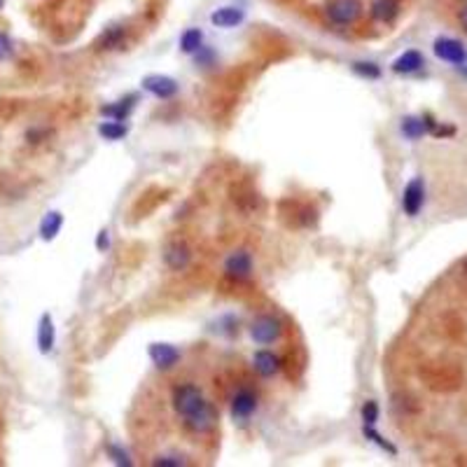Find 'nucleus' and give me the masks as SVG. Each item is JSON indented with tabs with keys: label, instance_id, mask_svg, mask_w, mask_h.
Returning a JSON list of instances; mask_svg holds the SVG:
<instances>
[{
	"label": "nucleus",
	"instance_id": "obj_24",
	"mask_svg": "<svg viewBox=\"0 0 467 467\" xmlns=\"http://www.w3.org/2000/svg\"><path fill=\"white\" fill-rule=\"evenodd\" d=\"M362 421H365V425H374L378 421V404H376L374 400L365 402V406H362Z\"/></svg>",
	"mask_w": 467,
	"mask_h": 467
},
{
	"label": "nucleus",
	"instance_id": "obj_19",
	"mask_svg": "<svg viewBox=\"0 0 467 467\" xmlns=\"http://www.w3.org/2000/svg\"><path fill=\"white\" fill-rule=\"evenodd\" d=\"M133 100H135V96H129L124 100H117L115 105H103V115H108V117H112V120H117V122H124L129 117V112H131V108H133Z\"/></svg>",
	"mask_w": 467,
	"mask_h": 467
},
{
	"label": "nucleus",
	"instance_id": "obj_28",
	"mask_svg": "<svg viewBox=\"0 0 467 467\" xmlns=\"http://www.w3.org/2000/svg\"><path fill=\"white\" fill-rule=\"evenodd\" d=\"M458 19H460V26H463V31L467 33V5H465V8H463V10H460Z\"/></svg>",
	"mask_w": 467,
	"mask_h": 467
},
{
	"label": "nucleus",
	"instance_id": "obj_12",
	"mask_svg": "<svg viewBox=\"0 0 467 467\" xmlns=\"http://www.w3.org/2000/svg\"><path fill=\"white\" fill-rule=\"evenodd\" d=\"M252 367H255L259 376L271 378L281 371V358L274 356L271 351H257L255 356H252Z\"/></svg>",
	"mask_w": 467,
	"mask_h": 467
},
{
	"label": "nucleus",
	"instance_id": "obj_21",
	"mask_svg": "<svg viewBox=\"0 0 467 467\" xmlns=\"http://www.w3.org/2000/svg\"><path fill=\"white\" fill-rule=\"evenodd\" d=\"M127 124H122V122H117V120H112V122H105V124H100L98 127V133L103 135L105 140H120L127 135Z\"/></svg>",
	"mask_w": 467,
	"mask_h": 467
},
{
	"label": "nucleus",
	"instance_id": "obj_27",
	"mask_svg": "<svg viewBox=\"0 0 467 467\" xmlns=\"http://www.w3.org/2000/svg\"><path fill=\"white\" fill-rule=\"evenodd\" d=\"M98 250H105V248L110 246V236H108V229H103V232L98 234V241H96Z\"/></svg>",
	"mask_w": 467,
	"mask_h": 467
},
{
	"label": "nucleus",
	"instance_id": "obj_6",
	"mask_svg": "<svg viewBox=\"0 0 467 467\" xmlns=\"http://www.w3.org/2000/svg\"><path fill=\"white\" fill-rule=\"evenodd\" d=\"M423 204H425V182L423 178H413L404 187V194H402V208H404L409 217H416L423 210Z\"/></svg>",
	"mask_w": 467,
	"mask_h": 467
},
{
	"label": "nucleus",
	"instance_id": "obj_30",
	"mask_svg": "<svg viewBox=\"0 0 467 467\" xmlns=\"http://www.w3.org/2000/svg\"><path fill=\"white\" fill-rule=\"evenodd\" d=\"M463 267H465V274H467V259H465V264H463Z\"/></svg>",
	"mask_w": 467,
	"mask_h": 467
},
{
	"label": "nucleus",
	"instance_id": "obj_5",
	"mask_svg": "<svg viewBox=\"0 0 467 467\" xmlns=\"http://www.w3.org/2000/svg\"><path fill=\"white\" fill-rule=\"evenodd\" d=\"M224 276L232 281H248L252 276V255L248 250H234L224 259Z\"/></svg>",
	"mask_w": 467,
	"mask_h": 467
},
{
	"label": "nucleus",
	"instance_id": "obj_8",
	"mask_svg": "<svg viewBox=\"0 0 467 467\" xmlns=\"http://www.w3.org/2000/svg\"><path fill=\"white\" fill-rule=\"evenodd\" d=\"M143 87H145V91H150L152 96H157L162 100H169L178 94V82L173 78H166V75H150V78L143 80Z\"/></svg>",
	"mask_w": 467,
	"mask_h": 467
},
{
	"label": "nucleus",
	"instance_id": "obj_7",
	"mask_svg": "<svg viewBox=\"0 0 467 467\" xmlns=\"http://www.w3.org/2000/svg\"><path fill=\"white\" fill-rule=\"evenodd\" d=\"M257 409V395L252 388H239L232 398V416L234 418H248L252 416V411Z\"/></svg>",
	"mask_w": 467,
	"mask_h": 467
},
{
	"label": "nucleus",
	"instance_id": "obj_16",
	"mask_svg": "<svg viewBox=\"0 0 467 467\" xmlns=\"http://www.w3.org/2000/svg\"><path fill=\"white\" fill-rule=\"evenodd\" d=\"M63 227V215L56 210L47 213V215L43 217V222H40V236H43L45 241H52L56 239V234L61 232Z\"/></svg>",
	"mask_w": 467,
	"mask_h": 467
},
{
	"label": "nucleus",
	"instance_id": "obj_9",
	"mask_svg": "<svg viewBox=\"0 0 467 467\" xmlns=\"http://www.w3.org/2000/svg\"><path fill=\"white\" fill-rule=\"evenodd\" d=\"M189 259H192V252H189V248L182 243V241H173V243H169L166 250H164V262H166V267L173 271L187 269Z\"/></svg>",
	"mask_w": 467,
	"mask_h": 467
},
{
	"label": "nucleus",
	"instance_id": "obj_11",
	"mask_svg": "<svg viewBox=\"0 0 467 467\" xmlns=\"http://www.w3.org/2000/svg\"><path fill=\"white\" fill-rule=\"evenodd\" d=\"M425 66V58L418 50H406L404 54L398 56L393 61V73L398 75H411V73H418Z\"/></svg>",
	"mask_w": 467,
	"mask_h": 467
},
{
	"label": "nucleus",
	"instance_id": "obj_1",
	"mask_svg": "<svg viewBox=\"0 0 467 467\" xmlns=\"http://www.w3.org/2000/svg\"><path fill=\"white\" fill-rule=\"evenodd\" d=\"M171 404L189 435L208 437L215 433L220 413L197 383H175L171 390Z\"/></svg>",
	"mask_w": 467,
	"mask_h": 467
},
{
	"label": "nucleus",
	"instance_id": "obj_25",
	"mask_svg": "<svg viewBox=\"0 0 467 467\" xmlns=\"http://www.w3.org/2000/svg\"><path fill=\"white\" fill-rule=\"evenodd\" d=\"M12 54V40L8 33H0V61H5Z\"/></svg>",
	"mask_w": 467,
	"mask_h": 467
},
{
	"label": "nucleus",
	"instance_id": "obj_10",
	"mask_svg": "<svg viewBox=\"0 0 467 467\" xmlns=\"http://www.w3.org/2000/svg\"><path fill=\"white\" fill-rule=\"evenodd\" d=\"M150 358L159 369H171V367L178 365L180 351L171 344H152L150 346Z\"/></svg>",
	"mask_w": 467,
	"mask_h": 467
},
{
	"label": "nucleus",
	"instance_id": "obj_26",
	"mask_svg": "<svg viewBox=\"0 0 467 467\" xmlns=\"http://www.w3.org/2000/svg\"><path fill=\"white\" fill-rule=\"evenodd\" d=\"M110 453L115 456V463H120V465H131V460H127V453H122L117 446H110Z\"/></svg>",
	"mask_w": 467,
	"mask_h": 467
},
{
	"label": "nucleus",
	"instance_id": "obj_18",
	"mask_svg": "<svg viewBox=\"0 0 467 467\" xmlns=\"http://www.w3.org/2000/svg\"><path fill=\"white\" fill-rule=\"evenodd\" d=\"M201 43H204V33H201L199 28H187L180 38V50L185 52V54H197L201 50Z\"/></svg>",
	"mask_w": 467,
	"mask_h": 467
},
{
	"label": "nucleus",
	"instance_id": "obj_14",
	"mask_svg": "<svg viewBox=\"0 0 467 467\" xmlns=\"http://www.w3.org/2000/svg\"><path fill=\"white\" fill-rule=\"evenodd\" d=\"M210 21L217 28H234L243 21V10L241 8H217L210 14Z\"/></svg>",
	"mask_w": 467,
	"mask_h": 467
},
{
	"label": "nucleus",
	"instance_id": "obj_20",
	"mask_svg": "<svg viewBox=\"0 0 467 467\" xmlns=\"http://www.w3.org/2000/svg\"><path fill=\"white\" fill-rule=\"evenodd\" d=\"M124 43V28L122 26H110L98 40V50H117Z\"/></svg>",
	"mask_w": 467,
	"mask_h": 467
},
{
	"label": "nucleus",
	"instance_id": "obj_3",
	"mask_svg": "<svg viewBox=\"0 0 467 467\" xmlns=\"http://www.w3.org/2000/svg\"><path fill=\"white\" fill-rule=\"evenodd\" d=\"M433 52L439 61L451 63V66H465L467 63V50L465 45L456 38H448V35H442V38L435 40Z\"/></svg>",
	"mask_w": 467,
	"mask_h": 467
},
{
	"label": "nucleus",
	"instance_id": "obj_17",
	"mask_svg": "<svg viewBox=\"0 0 467 467\" xmlns=\"http://www.w3.org/2000/svg\"><path fill=\"white\" fill-rule=\"evenodd\" d=\"M402 133H404V138H409V140L423 138V135L428 133L425 120L423 117H404V120H402Z\"/></svg>",
	"mask_w": 467,
	"mask_h": 467
},
{
	"label": "nucleus",
	"instance_id": "obj_4",
	"mask_svg": "<svg viewBox=\"0 0 467 467\" xmlns=\"http://www.w3.org/2000/svg\"><path fill=\"white\" fill-rule=\"evenodd\" d=\"M281 334H283V325L279 318H274V316H259V318H255V323H252V327H250L252 341H257V344H262V346H269V344H274V341H279Z\"/></svg>",
	"mask_w": 467,
	"mask_h": 467
},
{
	"label": "nucleus",
	"instance_id": "obj_15",
	"mask_svg": "<svg viewBox=\"0 0 467 467\" xmlns=\"http://www.w3.org/2000/svg\"><path fill=\"white\" fill-rule=\"evenodd\" d=\"M54 323H52V316L50 313H45L43 318H40V325H38V348L40 353H50L52 348H54Z\"/></svg>",
	"mask_w": 467,
	"mask_h": 467
},
{
	"label": "nucleus",
	"instance_id": "obj_22",
	"mask_svg": "<svg viewBox=\"0 0 467 467\" xmlns=\"http://www.w3.org/2000/svg\"><path fill=\"white\" fill-rule=\"evenodd\" d=\"M353 70H356L358 75H362V78H369V80L381 78V68H378L376 63H371V61H358V63H353Z\"/></svg>",
	"mask_w": 467,
	"mask_h": 467
},
{
	"label": "nucleus",
	"instance_id": "obj_13",
	"mask_svg": "<svg viewBox=\"0 0 467 467\" xmlns=\"http://www.w3.org/2000/svg\"><path fill=\"white\" fill-rule=\"evenodd\" d=\"M371 19L378 23H393L400 17V0H374L371 3Z\"/></svg>",
	"mask_w": 467,
	"mask_h": 467
},
{
	"label": "nucleus",
	"instance_id": "obj_23",
	"mask_svg": "<svg viewBox=\"0 0 467 467\" xmlns=\"http://www.w3.org/2000/svg\"><path fill=\"white\" fill-rule=\"evenodd\" d=\"M365 437H367V439H371V442H376V444H378V446H381V448H383V451L393 453V456H395V453H398V448H395L393 444H390V442H386V439H383V437H381V435H378V433H376V430H374V428H371V425H365Z\"/></svg>",
	"mask_w": 467,
	"mask_h": 467
},
{
	"label": "nucleus",
	"instance_id": "obj_29",
	"mask_svg": "<svg viewBox=\"0 0 467 467\" xmlns=\"http://www.w3.org/2000/svg\"><path fill=\"white\" fill-rule=\"evenodd\" d=\"M3 5H5V0H0V10H3Z\"/></svg>",
	"mask_w": 467,
	"mask_h": 467
},
{
	"label": "nucleus",
	"instance_id": "obj_2",
	"mask_svg": "<svg viewBox=\"0 0 467 467\" xmlns=\"http://www.w3.org/2000/svg\"><path fill=\"white\" fill-rule=\"evenodd\" d=\"M362 0H329L327 17L336 26H351L362 17Z\"/></svg>",
	"mask_w": 467,
	"mask_h": 467
}]
</instances>
